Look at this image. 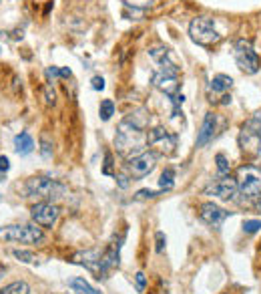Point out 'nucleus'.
I'll use <instances>...</instances> for the list:
<instances>
[{"label":"nucleus","instance_id":"f257e3e1","mask_svg":"<svg viewBox=\"0 0 261 294\" xmlns=\"http://www.w3.org/2000/svg\"><path fill=\"white\" fill-rule=\"evenodd\" d=\"M149 125V113L145 109H137V111L129 113L117 129L115 135V147L121 155L125 157H135L145 151L147 147V133L145 127Z\"/></svg>","mask_w":261,"mask_h":294},{"label":"nucleus","instance_id":"f03ea898","mask_svg":"<svg viewBox=\"0 0 261 294\" xmlns=\"http://www.w3.org/2000/svg\"><path fill=\"white\" fill-rule=\"evenodd\" d=\"M24 192H26V197H41L44 201H52V199L65 197L66 186H63V183L54 181L50 177H44V175H34L30 179H26Z\"/></svg>","mask_w":261,"mask_h":294},{"label":"nucleus","instance_id":"7ed1b4c3","mask_svg":"<svg viewBox=\"0 0 261 294\" xmlns=\"http://www.w3.org/2000/svg\"><path fill=\"white\" fill-rule=\"evenodd\" d=\"M0 240L14 242V244H43L44 234L41 228L30 226V224H10L0 228Z\"/></svg>","mask_w":261,"mask_h":294},{"label":"nucleus","instance_id":"20e7f679","mask_svg":"<svg viewBox=\"0 0 261 294\" xmlns=\"http://www.w3.org/2000/svg\"><path fill=\"white\" fill-rule=\"evenodd\" d=\"M237 192L247 197L257 199L261 197V168L257 165H243L237 170Z\"/></svg>","mask_w":261,"mask_h":294},{"label":"nucleus","instance_id":"39448f33","mask_svg":"<svg viewBox=\"0 0 261 294\" xmlns=\"http://www.w3.org/2000/svg\"><path fill=\"white\" fill-rule=\"evenodd\" d=\"M189 36H191L193 43H197L201 47H211V45L221 41V34L215 30L213 21L207 16L193 18L191 24H189Z\"/></svg>","mask_w":261,"mask_h":294},{"label":"nucleus","instance_id":"423d86ee","mask_svg":"<svg viewBox=\"0 0 261 294\" xmlns=\"http://www.w3.org/2000/svg\"><path fill=\"white\" fill-rule=\"evenodd\" d=\"M157 159H159L157 151H143L135 157H129L125 163V173L130 179H143L155 170Z\"/></svg>","mask_w":261,"mask_h":294},{"label":"nucleus","instance_id":"0eeeda50","mask_svg":"<svg viewBox=\"0 0 261 294\" xmlns=\"http://www.w3.org/2000/svg\"><path fill=\"white\" fill-rule=\"evenodd\" d=\"M239 147L247 155L261 153V121L257 117L249 119L239 131Z\"/></svg>","mask_w":261,"mask_h":294},{"label":"nucleus","instance_id":"6e6552de","mask_svg":"<svg viewBox=\"0 0 261 294\" xmlns=\"http://www.w3.org/2000/svg\"><path fill=\"white\" fill-rule=\"evenodd\" d=\"M233 54H235L237 67L243 71V73H247V75H255V73L259 71V65H261V63H259V57H257V52L253 50V47H251L249 41H245V39L237 41Z\"/></svg>","mask_w":261,"mask_h":294},{"label":"nucleus","instance_id":"1a4fd4ad","mask_svg":"<svg viewBox=\"0 0 261 294\" xmlns=\"http://www.w3.org/2000/svg\"><path fill=\"white\" fill-rule=\"evenodd\" d=\"M30 216L39 226L43 228H52L57 224V220L61 216V208L50 204V201H39L30 208Z\"/></svg>","mask_w":261,"mask_h":294},{"label":"nucleus","instance_id":"9d476101","mask_svg":"<svg viewBox=\"0 0 261 294\" xmlns=\"http://www.w3.org/2000/svg\"><path fill=\"white\" fill-rule=\"evenodd\" d=\"M203 194L205 196H215L219 199H233L239 192H237V181L227 177V175H223L215 181H211L209 186H205L203 188Z\"/></svg>","mask_w":261,"mask_h":294},{"label":"nucleus","instance_id":"9b49d317","mask_svg":"<svg viewBox=\"0 0 261 294\" xmlns=\"http://www.w3.org/2000/svg\"><path fill=\"white\" fill-rule=\"evenodd\" d=\"M151 83L161 91V93H165L167 97H171V99H175V97L179 95V87H181V83H179V73L157 71L155 75H153V79H151Z\"/></svg>","mask_w":261,"mask_h":294},{"label":"nucleus","instance_id":"f8f14e48","mask_svg":"<svg viewBox=\"0 0 261 294\" xmlns=\"http://www.w3.org/2000/svg\"><path fill=\"white\" fill-rule=\"evenodd\" d=\"M147 145L157 147L159 153H173L175 145H177V139L167 129H163V127H155V129H151L147 133Z\"/></svg>","mask_w":261,"mask_h":294},{"label":"nucleus","instance_id":"ddd939ff","mask_svg":"<svg viewBox=\"0 0 261 294\" xmlns=\"http://www.w3.org/2000/svg\"><path fill=\"white\" fill-rule=\"evenodd\" d=\"M72 264H81L85 268H88L90 272L97 274V278H105L103 276V254L99 250H85V252H79L72 256Z\"/></svg>","mask_w":261,"mask_h":294},{"label":"nucleus","instance_id":"4468645a","mask_svg":"<svg viewBox=\"0 0 261 294\" xmlns=\"http://www.w3.org/2000/svg\"><path fill=\"white\" fill-rule=\"evenodd\" d=\"M199 218H201V222H205L207 226L219 228L229 218V212L219 208L217 204H213V201H205V204H201V208H199Z\"/></svg>","mask_w":261,"mask_h":294},{"label":"nucleus","instance_id":"2eb2a0df","mask_svg":"<svg viewBox=\"0 0 261 294\" xmlns=\"http://www.w3.org/2000/svg\"><path fill=\"white\" fill-rule=\"evenodd\" d=\"M215 129H217V115L215 113H205V119H203V125H201V129L197 133V147H203V145H207L213 135H215Z\"/></svg>","mask_w":261,"mask_h":294},{"label":"nucleus","instance_id":"dca6fc26","mask_svg":"<svg viewBox=\"0 0 261 294\" xmlns=\"http://www.w3.org/2000/svg\"><path fill=\"white\" fill-rule=\"evenodd\" d=\"M14 149L18 155H28L34 149V139L28 133H18L14 137Z\"/></svg>","mask_w":261,"mask_h":294},{"label":"nucleus","instance_id":"f3484780","mask_svg":"<svg viewBox=\"0 0 261 294\" xmlns=\"http://www.w3.org/2000/svg\"><path fill=\"white\" fill-rule=\"evenodd\" d=\"M233 85V79L229 75H215L209 83V91H213V93H225V91H229Z\"/></svg>","mask_w":261,"mask_h":294},{"label":"nucleus","instance_id":"a211bd4d","mask_svg":"<svg viewBox=\"0 0 261 294\" xmlns=\"http://www.w3.org/2000/svg\"><path fill=\"white\" fill-rule=\"evenodd\" d=\"M68 286L77 292V294H103V292H99L97 288H92L85 278H81V276H77V278H72V280H68Z\"/></svg>","mask_w":261,"mask_h":294},{"label":"nucleus","instance_id":"6ab92c4d","mask_svg":"<svg viewBox=\"0 0 261 294\" xmlns=\"http://www.w3.org/2000/svg\"><path fill=\"white\" fill-rule=\"evenodd\" d=\"M0 294H30V286L24 280H16L0 288Z\"/></svg>","mask_w":261,"mask_h":294},{"label":"nucleus","instance_id":"aec40b11","mask_svg":"<svg viewBox=\"0 0 261 294\" xmlns=\"http://www.w3.org/2000/svg\"><path fill=\"white\" fill-rule=\"evenodd\" d=\"M12 256L16 260H21V262H24V264H41L43 260L39 258L36 254H32V252H26V250H12Z\"/></svg>","mask_w":261,"mask_h":294},{"label":"nucleus","instance_id":"412c9836","mask_svg":"<svg viewBox=\"0 0 261 294\" xmlns=\"http://www.w3.org/2000/svg\"><path fill=\"white\" fill-rule=\"evenodd\" d=\"M159 186H161V192H169V190L175 186V172H173L171 168H167V170L161 173Z\"/></svg>","mask_w":261,"mask_h":294},{"label":"nucleus","instance_id":"4be33fe9","mask_svg":"<svg viewBox=\"0 0 261 294\" xmlns=\"http://www.w3.org/2000/svg\"><path fill=\"white\" fill-rule=\"evenodd\" d=\"M99 115H101V119H103V121H109L110 117L115 115V103L110 101V99H105V101H101Z\"/></svg>","mask_w":261,"mask_h":294},{"label":"nucleus","instance_id":"5701e85b","mask_svg":"<svg viewBox=\"0 0 261 294\" xmlns=\"http://www.w3.org/2000/svg\"><path fill=\"white\" fill-rule=\"evenodd\" d=\"M215 163H217V170H219L221 175H227V173H229L231 163H229V159L223 155V153H217V155H215Z\"/></svg>","mask_w":261,"mask_h":294},{"label":"nucleus","instance_id":"b1692460","mask_svg":"<svg viewBox=\"0 0 261 294\" xmlns=\"http://www.w3.org/2000/svg\"><path fill=\"white\" fill-rule=\"evenodd\" d=\"M261 230V220H245L243 222V232L245 234H255Z\"/></svg>","mask_w":261,"mask_h":294},{"label":"nucleus","instance_id":"393cba45","mask_svg":"<svg viewBox=\"0 0 261 294\" xmlns=\"http://www.w3.org/2000/svg\"><path fill=\"white\" fill-rule=\"evenodd\" d=\"M161 192H155V190H139L137 194H135V197L137 199H153V197H157Z\"/></svg>","mask_w":261,"mask_h":294},{"label":"nucleus","instance_id":"a878e982","mask_svg":"<svg viewBox=\"0 0 261 294\" xmlns=\"http://www.w3.org/2000/svg\"><path fill=\"white\" fill-rule=\"evenodd\" d=\"M41 153H43V157H52V143L46 139V137H43V141H41Z\"/></svg>","mask_w":261,"mask_h":294},{"label":"nucleus","instance_id":"bb28decb","mask_svg":"<svg viewBox=\"0 0 261 294\" xmlns=\"http://www.w3.org/2000/svg\"><path fill=\"white\" fill-rule=\"evenodd\" d=\"M135 284H137V292H145V286H147V278L143 272H137L135 274Z\"/></svg>","mask_w":261,"mask_h":294},{"label":"nucleus","instance_id":"cd10ccee","mask_svg":"<svg viewBox=\"0 0 261 294\" xmlns=\"http://www.w3.org/2000/svg\"><path fill=\"white\" fill-rule=\"evenodd\" d=\"M155 242H157L155 250L161 254V252L165 250V242H167V238H165V234H163V232H157V234H155Z\"/></svg>","mask_w":261,"mask_h":294},{"label":"nucleus","instance_id":"c85d7f7f","mask_svg":"<svg viewBox=\"0 0 261 294\" xmlns=\"http://www.w3.org/2000/svg\"><path fill=\"white\" fill-rule=\"evenodd\" d=\"M44 101H46V105H54V101H57V95H54L50 85L44 87Z\"/></svg>","mask_w":261,"mask_h":294},{"label":"nucleus","instance_id":"c756f323","mask_svg":"<svg viewBox=\"0 0 261 294\" xmlns=\"http://www.w3.org/2000/svg\"><path fill=\"white\" fill-rule=\"evenodd\" d=\"M110 165H113V157H110V153H107V155H105V168H103V173H105V175H110V173H113Z\"/></svg>","mask_w":261,"mask_h":294},{"label":"nucleus","instance_id":"7c9ffc66","mask_svg":"<svg viewBox=\"0 0 261 294\" xmlns=\"http://www.w3.org/2000/svg\"><path fill=\"white\" fill-rule=\"evenodd\" d=\"M92 89H95V91H103L105 89V79L103 77H92Z\"/></svg>","mask_w":261,"mask_h":294},{"label":"nucleus","instance_id":"2f4dec72","mask_svg":"<svg viewBox=\"0 0 261 294\" xmlns=\"http://www.w3.org/2000/svg\"><path fill=\"white\" fill-rule=\"evenodd\" d=\"M117 177V183H119V188H129V175L127 173H119V175H115Z\"/></svg>","mask_w":261,"mask_h":294},{"label":"nucleus","instance_id":"473e14b6","mask_svg":"<svg viewBox=\"0 0 261 294\" xmlns=\"http://www.w3.org/2000/svg\"><path fill=\"white\" fill-rule=\"evenodd\" d=\"M8 170H10V161H8V157H6V155H0V172L6 173Z\"/></svg>","mask_w":261,"mask_h":294},{"label":"nucleus","instance_id":"72a5a7b5","mask_svg":"<svg viewBox=\"0 0 261 294\" xmlns=\"http://www.w3.org/2000/svg\"><path fill=\"white\" fill-rule=\"evenodd\" d=\"M59 75H61V71H59L57 67H48V69H46V77H48V79L59 77Z\"/></svg>","mask_w":261,"mask_h":294},{"label":"nucleus","instance_id":"f704fd0d","mask_svg":"<svg viewBox=\"0 0 261 294\" xmlns=\"http://www.w3.org/2000/svg\"><path fill=\"white\" fill-rule=\"evenodd\" d=\"M72 73H70V69H61V77H70Z\"/></svg>","mask_w":261,"mask_h":294},{"label":"nucleus","instance_id":"c9c22d12","mask_svg":"<svg viewBox=\"0 0 261 294\" xmlns=\"http://www.w3.org/2000/svg\"><path fill=\"white\" fill-rule=\"evenodd\" d=\"M221 99H223V101H221V105H227V103H231V95H223Z\"/></svg>","mask_w":261,"mask_h":294},{"label":"nucleus","instance_id":"e433bc0d","mask_svg":"<svg viewBox=\"0 0 261 294\" xmlns=\"http://www.w3.org/2000/svg\"><path fill=\"white\" fill-rule=\"evenodd\" d=\"M257 210H259V212H261V199H259V204H257Z\"/></svg>","mask_w":261,"mask_h":294},{"label":"nucleus","instance_id":"4c0bfd02","mask_svg":"<svg viewBox=\"0 0 261 294\" xmlns=\"http://www.w3.org/2000/svg\"><path fill=\"white\" fill-rule=\"evenodd\" d=\"M2 179H4V173H2V172H0V181H2Z\"/></svg>","mask_w":261,"mask_h":294}]
</instances>
